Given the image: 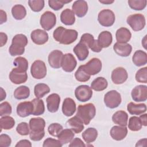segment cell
I'll return each mask as SVG.
<instances>
[{
	"instance_id": "5",
	"label": "cell",
	"mask_w": 147,
	"mask_h": 147,
	"mask_svg": "<svg viewBox=\"0 0 147 147\" xmlns=\"http://www.w3.org/2000/svg\"><path fill=\"white\" fill-rule=\"evenodd\" d=\"M47 67L45 63L40 60L34 61L30 67V73L33 78L41 79L47 75Z\"/></svg>"
},
{
	"instance_id": "3",
	"label": "cell",
	"mask_w": 147,
	"mask_h": 147,
	"mask_svg": "<svg viewBox=\"0 0 147 147\" xmlns=\"http://www.w3.org/2000/svg\"><path fill=\"white\" fill-rule=\"evenodd\" d=\"M96 114V108L93 103H88L85 105L78 106L76 115L83 122L87 125L90 123Z\"/></svg>"
},
{
	"instance_id": "42",
	"label": "cell",
	"mask_w": 147,
	"mask_h": 147,
	"mask_svg": "<svg viewBox=\"0 0 147 147\" xmlns=\"http://www.w3.org/2000/svg\"><path fill=\"white\" fill-rule=\"evenodd\" d=\"M142 125L139 117L136 116H133L129 118L128 127L131 131H138L142 128Z\"/></svg>"
},
{
	"instance_id": "16",
	"label": "cell",
	"mask_w": 147,
	"mask_h": 147,
	"mask_svg": "<svg viewBox=\"0 0 147 147\" xmlns=\"http://www.w3.org/2000/svg\"><path fill=\"white\" fill-rule=\"evenodd\" d=\"M9 79L13 83L20 84L26 82L28 75L26 72H22L14 68L9 74Z\"/></svg>"
},
{
	"instance_id": "49",
	"label": "cell",
	"mask_w": 147,
	"mask_h": 147,
	"mask_svg": "<svg viewBox=\"0 0 147 147\" xmlns=\"http://www.w3.org/2000/svg\"><path fill=\"white\" fill-rule=\"evenodd\" d=\"M12 108L7 102H3L0 104V116L3 117L11 114Z\"/></svg>"
},
{
	"instance_id": "2",
	"label": "cell",
	"mask_w": 147,
	"mask_h": 147,
	"mask_svg": "<svg viewBox=\"0 0 147 147\" xmlns=\"http://www.w3.org/2000/svg\"><path fill=\"white\" fill-rule=\"evenodd\" d=\"M27 37L23 34H17L12 38L9 52L11 56L21 55L25 52V47L28 44Z\"/></svg>"
},
{
	"instance_id": "55",
	"label": "cell",
	"mask_w": 147,
	"mask_h": 147,
	"mask_svg": "<svg viewBox=\"0 0 147 147\" xmlns=\"http://www.w3.org/2000/svg\"><path fill=\"white\" fill-rule=\"evenodd\" d=\"M90 49L92 50V51H93L94 52L98 53V52H100L102 51V48L100 46L99 44L98 43V40H95L92 45L90 48Z\"/></svg>"
},
{
	"instance_id": "9",
	"label": "cell",
	"mask_w": 147,
	"mask_h": 147,
	"mask_svg": "<svg viewBox=\"0 0 147 147\" xmlns=\"http://www.w3.org/2000/svg\"><path fill=\"white\" fill-rule=\"evenodd\" d=\"M75 95L79 101L85 102L91 98L92 91L91 88L87 85H80L75 89Z\"/></svg>"
},
{
	"instance_id": "61",
	"label": "cell",
	"mask_w": 147,
	"mask_h": 147,
	"mask_svg": "<svg viewBox=\"0 0 147 147\" xmlns=\"http://www.w3.org/2000/svg\"><path fill=\"white\" fill-rule=\"evenodd\" d=\"M99 2L101 3L105 4V5H110L113 3L114 1H110V0H101L99 1Z\"/></svg>"
},
{
	"instance_id": "60",
	"label": "cell",
	"mask_w": 147,
	"mask_h": 147,
	"mask_svg": "<svg viewBox=\"0 0 147 147\" xmlns=\"http://www.w3.org/2000/svg\"><path fill=\"white\" fill-rule=\"evenodd\" d=\"M146 138H144V139H141L136 144V146H144L143 145V143H146Z\"/></svg>"
},
{
	"instance_id": "46",
	"label": "cell",
	"mask_w": 147,
	"mask_h": 147,
	"mask_svg": "<svg viewBox=\"0 0 147 147\" xmlns=\"http://www.w3.org/2000/svg\"><path fill=\"white\" fill-rule=\"evenodd\" d=\"M63 129V126L58 123H51L48 127L49 134L53 137H57Z\"/></svg>"
},
{
	"instance_id": "29",
	"label": "cell",
	"mask_w": 147,
	"mask_h": 147,
	"mask_svg": "<svg viewBox=\"0 0 147 147\" xmlns=\"http://www.w3.org/2000/svg\"><path fill=\"white\" fill-rule=\"evenodd\" d=\"M127 110L131 115H141L146 111V106L145 103L136 104L133 102H130L127 106Z\"/></svg>"
},
{
	"instance_id": "39",
	"label": "cell",
	"mask_w": 147,
	"mask_h": 147,
	"mask_svg": "<svg viewBox=\"0 0 147 147\" xmlns=\"http://www.w3.org/2000/svg\"><path fill=\"white\" fill-rule=\"evenodd\" d=\"M15 125V121L14 118L10 116L6 115L2 117L0 119V126L1 130H9L12 129Z\"/></svg>"
},
{
	"instance_id": "11",
	"label": "cell",
	"mask_w": 147,
	"mask_h": 147,
	"mask_svg": "<svg viewBox=\"0 0 147 147\" xmlns=\"http://www.w3.org/2000/svg\"><path fill=\"white\" fill-rule=\"evenodd\" d=\"M128 74L126 70L121 67L115 68L111 72V78L113 82L115 84H121L126 81Z\"/></svg>"
},
{
	"instance_id": "26",
	"label": "cell",
	"mask_w": 147,
	"mask_h": 147,
	"mask_svg": "<svg viewBox=\"0 0 147 147\" xmlns=\"http://www.w3.org/2000/svg\"><path fill=\"white\" fill-rule=\"evenodd\" d=\"M112 120L115 124L121 126H126L128 121V114L123 110L116 111L112 116Z\"/></svg>"
},
{
	"instance_id": "17",
	"label": "cell",
	"mask_w": 147,
	"mask_h": 147,
	"mask_svg": "<svg viewBox=\"0 0 147 147\" xmlns=\"http://www.w3.org/2000/svg\"><path fill=\"white\" fill-rule=\"evenodd\" d=\"M17 114L21 117H26L32 114L33 105L32 102H22L17 106Z\"/></svg>"
},
{
	"instance_id": "22",
	"label": "cell",
	"mask_w": 147,
	"mask_h": 147,
	"mask_svg": "<svg viewBox=\"0 0 147 147\" xmlns=\"http://www.w3.org/2000/svg\"><path fill=\"white\" fill-rule=\"evenodd\" d=\"M111 138L116 141L123 140L127 134V129L126 126H114L110 131Z\"/></svg>"
},
{
	"instance_id": "25",
	"label": "cell",
	"mask_w": 147,
	"mask_h": 147,
	"mask_svg": "<svg viewBox=\"0 0 147 147\" xmlns=\"http://www.w3.org/2000/svg\"><path fill=\"white\" fill-rule=\"evenodd\" d=\"M73 51L77 56L78 60L80 61L86 60L89 54L88 47L80 41L75 46L73 49Z\"/></svg>"
},
{
	"instance_id": "6",
	"label": "cell",
	"mask_w": 147,
	"mask_h": 147,
	"mask_svg": "<svg viewBox=\"0 0 147 147\" xmlns=\"http://www.w3.org/2000/svg\"><path fill=\"white\" fill-rule=\"evenodd\" d=\"M121 101V94L116 90L108 91L104 96V103L110 109H115L118 107Z\"/></svg>"
},
{
	"instance_id": "37",
	"label": "cell",
	"mask_w": 147,
	"mask_h": 147,
	"mask_svg": "<svg viewBox=\"0 0 147 147\" xmlns=\"http://www.w3.org/2000/svg\"><path fill=\"white\" fill-rule=\"evenodd\" d=\"M49 92V86L45 83H38L34 88V94L37 98H41Z\"/></svg>"
},
{
	"instance_id": "18",
	"label": "cell",
	"mask_w": 147,
	"mask_h": 147,
	"mask_svg": "<svg viewBox=\"0 0 147 147\" xmlns=\"http://www.w3.org/2000/svg\"><path fill=\"white\" fill-rule=\"evenodd\" d=\"M72 9L78 17H84L88 11V4L86 1L78 0L74 2Z\"/></svg>"
},
{
	"instance_id": "44",
	"label": "cell",
	"mask_w": 147,
	"mask_h": 147,
	"mask_svg": "<svg viewBox=\"0 0 147 147\" xmlns=\"http://www.w3.org/2000/svg\"><path fill=\"white\" fill-rule=\"evenodd\" d=\"M28 5L31 10L34 12H39L42 10L45 5L44 0H30Z\"/></svg>"
},
{
	"instance_id": "34",
	"label": "cell",
	"mask_w": 147,
	"mask_h": 147,
	"mask_svg": "<svg viewBox=\"0 0 147 147\" xmlns=\"http://www.w3.org/2000/svg\"><path fill=\"white\" fill-rule=\"evenodd\" d=\"M74 132L72 130L69 129H63L57 136V138L62 144L64 145L70 142L74 139Z\"/></svg>"
},
{
	"instance_id": "14",
	"label": "cell",
	"mask_w": 147,
	"mask_h": 147,
	"mask_svg": "<svg viewBox=\"0 0 147 147\" xmlns=\"http://www.w3.org/2000/svg\"><path fill=\"white\" fill-rule=\"evenodd\" d=\"M63 52L60 50L52 51L48 55V60L49 65L55 69L61 67V62L63 57Z\"/></svg>"
},
{
	"instance_id": "30",
	"label": "cell",
	"mask_w": 147,
	"mask_h": 147,
	"mask_svg": "<svg viewBox=\"0 0 147 147\" xmlns=\"http://www.w3.org/2000/svg\"><path fill=\"white\" fill-rule=\"evenodd\" d=\"M98 41L100 46L103 48L109 47L112 43L113 36L112 34L107 30L102 32L98 36Z\"/></svg>"
},
{
	"instance_id": "7",
	"label": "cell",
	"mask_w": 147,
	"mask_h": 147,
	"mask_svg": "<svg viewBox=\"0 0 147 147\" xmlns=\"http://www.w3.org/2000/svg\"><path fill=\"white\" fill-rule=\"evenodd\" d=\"M98 20L102 26L110 27L114 24L115 20V16L112 10L110 9H103L99 13Z\"/></svg>"
},
{
	"instance_id": "31",
	"label": "cell",
	"mask_w": 147,
	"mask_h": 147,
	"mask_svg": "<svg viewBox=\"0 0 147 147\" xmlns=\"http://www.w3.org/2000/svg\"><path fill=\"white\" fill-rule=\"evenodd\" d=\"M132 61L134 64L137 67L144 65L147 63V54L142 50L136 51L133 57Z\"/></svg>"
},
{
	"instance_id": "57",
	"label": "cell",
	"mask_w": 147,
	"mask_h": 147,
	"mask_svg": "<svg viewBox=\"0 0 147 147\" xmlns=\"http://www.w3.org/2000/svg\"><path fill=\"white\" fill-rule=\"evenodd\" d=\"M7 21V14L3 10H0V24H2L3 23L6 22Z\"/></svg>"
},
{
	"instance_id": "43",
	"label": "cell",
	"mask_w": 147,
	"mask_h": 147,
	"mask_svg": "<svg viewBox=\"0 0 147 147\" xmlns=\"http://www.w3.org/2000/svg\"><path fill=\"white\" fill-rule=\"evenodd\" d=\"M128 4L130 7L135 10H142L146 6V0H129Z\"/></svg>"
},
{
	"instance_id": "24",
	"label": "cell",
	"mask_w": 147,
	"mask_h": 147,
	"mask_svg": "<svg viewBox=\"0 0 147 147\" xmlns=\"http://www.w3.org/2000/svg\"><path fill=\"white\" fill-rule=\"evenodd\" d=\"M83 124L76 115L71 118L66 122V126L75 133H79L84 129Z\"/></svg>"
},
{
	"instance_id": "23",
	"label": "cell",
	"mask_w": 147,
	"mask_h": 147,
	"mask_svg": "<svg viewBox=\"0 0 147 147\" xmlns=\"http://www.w3.org/2000/svg\"><path fill=\"white\" fill-rule=\"evenodd\" d=\"M76 109V103L72 98H66L64 99L62 105V112L64 115L72 116L75 113Z\"/></svg>"
},
{
	"instance_id": "59",
	"label": "cell",
	"mask_w": 147,
	"mask_h": 147,
	"mask_svg": "<svg viewBox=\"0 0 147 147\" xmlns=\"http://www.w3.org/2000/svg\"><path fill=\"white\" fill-rule=\"evenodd\" d=\"M1 92H0V97H1V101H2L3 100H4L6 98V94L5 91L1 87Z\"/></svg>"
},
{
	"instance_id": "40",
	"label": "cell",
	"mask_w": 147,
	"mask_h": 147,
	"mask_svg": "<svg viewBox=\"0 0 147 147\" xmlns=\"http://www.w3.org/2000/svg\"><path fill=\"white\" fill-rule=\"evenodd\" d=\"M91 75L86 72L83 65L79 66L75 73V78L78 82H86L90 79Z\"/></svg>"
},
{
	"instance_id": "38",
	"label": "cell",
	"mask_w": 147,
	"mask_h": 147,
	"mask_svg": "<svg viewBox=\"0 0 147 147\" xmlns=\"http://www.w3.org/2000/svg\"><path fill=\"white\" fill-rule=\"evenodd\" d=\"M31 102L33 105V111L32 115L36 116L42 115L45 111V106L43 100L36 98L33 99Z\"/></svg>"
},
{
	"instance_id": "33",
	"label": "cell",
	"mask_w": 147,
	"mask_h": 147,
	"mask_svg": "<svg viewBox=\"0 0 147 147\" xmlns=\"http://www.w3.org/2000/svg\"><path fill=\"white\" fill-rule=\"evenodd\" d=\"M108 86L107 80L103 77H98L91 84V88L96 91H101L105 90Z\"/></svg>"
},
{
	"instance_id": "58",
	"label": "cell",
	"mask_w": 147,
	"mask_h": 147,
	"mask_svg": "<svg viewBox=\"0 0 147 147\" xmlns=\"http://www.w3.org/2000/svg\"><path fill=\"white\" fill-rule=\"evenodd\" d=\"M139 118L141 120L142 125L144 126H147V114H144L140 115V117Z\"/></svg>"
},
{
	"instance_id": "21",
	"label": "cell",
	"mask_w": 147,
	"mask_h": 147,
	"mask_svg": "<svg viewBox=\"0 0 147 147\" xmlns=\"http://www.w3.org/2000/svg\"><path fill=\"white\" fill-rule=\"evenodd\" d=\"M114 52L122 57L129 56L132 51V47L128 43H120L117 42L113 46Z\"/></svg>"
},
{
	"instance_id": "32",
	"label": "cell",
	"mask_w": 147,
	"mask_h": 147,
	"mask_svg": "<svg viewBox=\"0 0 147 147\" xmlns=\"http://www.w3.org/2000/svg\"><path fill=\"white\" fill-rule=\"evenodd\" d=\"M98 134V131L94 127H88L83 132L82 136L86 143L90 144L96 140Z\"/></svg>"
},
{
	"instance_id": "28",
	"label": "cell",
	"mask_w": 147,
	"mask_h": 147,
	"mask_svg": "<svg viewBox=\"0 0 147 147\" xmlns=\"http://www.w3.org/2000/svg\"><path fill=\"white\" fill-rule=\"evenodd\" d=\"M61 22L66 25H72L75 22V17L74 11L69 9H65L60 14Z\"/></svg>"
},
{
	"instance_id": "20",
	"label": "cell",
	"mask_w": 147,
	"mask_h": 147,
	"mask_svg": "<svg viewBox=\"0 0 147 147\" xmlns=\"http://www.w3.org/2000/svg\"><path fill=\"white\" fill-rule=\"evenodd\" d=\"M29 125L31 132L41 133L45 131V121L42 118L37 117L31 118L29 120Z\"/></svg>"
},
{
	"instance_id": "4",
	"label": "cell",
	"mask_w": 147,
	"mask_h": 147,
	"mask_svg": "<svg viewBox=\"0 0 147 147\" xmlns=\"http://www.w3.org/2000/svg\"><path fill=\"white\" fill-rule=\"evenodd\" d=\"M126 22L131 28L136 32L142 30L146 25L144 16L139 13L130 15L127 18Z\"/></svg>"
},
{
	"instance_id": "35",
	"label": "cell",
	"mask_w": 147,
	"mask_h": 147,
	"mask_svg": "<svg viewBox=\"0 0 147 147\" xmlns=\"http://www.w3.org/2000/svg\"><path fill=\"white\" fill-rule=\"evenodd\" d=\"M11 14L14 19L21 20L26 16V10L22 5H15L11 9Z\"/></svg>"
},
{
	"instance_id": "48",
	"label": "cell",
	"mask_w": 147,
	"mask_h": 147,
	"mask_svg": "<svg viewBox=\"0 0 147 147\" xmlns=\"http://www.w3.org/2000/svg\"><path fill=\"white\" fill-rule=\"evenodd\" d=\"M29 125H28V123L22 122L18 124L16 127V131L17 132L21 135V136H27L29 134Z\"/></svg>"
},
{
	"instance_id": "41",
	"label": "cell",
	"mask_w": 147,
	"mask_h": 147,
	"mask_svg": "<svg viewBox=\"0 0 147 147\" xmlns=\"http://www.w3.org/2000/svg\"><path fill=\"white\" fill-rule=\"evenodd\" d=\"M13 64L16 67V69L22 72H26L28 68V61L24 57H16L13 61Z\"/></svg>"
},
{
	"instance_id": "51",
	"label": "cell",
	"mask_w": 147,
	"mask_h": 147,
	"mask_svg": "<svg viewBox=\"0 0 147 147\" xmlns=\"http://www.w3.org/2000/svg\"><path fill=\"white\" fill-rule=\"evenodd\" d=\"M63 146L62 143L59 140L53 139L52 138H47L43 142V147H61Z\"/></svg>"
},
{
	"instance_id": "56",
	"label": "cell",
	"mask_w": 147,
	"mask_h": 147,
	"mask_svg": "<svg viewBox=\"0 0 147 147\" xmlns=\"http://www.w3.org/2000/svg\"><path fill=\"white\" fill-rule=\"evenodd\" d=\"M0 40H1V47H3L5 45L7 41V36L6 34L3 32L0 33Z\"/></svg>"
},
{
	"instance_id": "36",
	"label": "cell",
	"mask_w": 147,
	"mask_h": 147,
	"mask_svg": "<svg viewBox=\"0 0 147 147\" xmlns=\"http://www.w3.org/2000/svg\"><path fill=\"white\" fill-rule=\"evenodd\" d=\"M30 95V89L26 86L17 87L14 92V96L16 99L21 100L28 98Z\"/></svg>"
},
{
	"instance_id": "50",
	"label": "cell",
	"mask_w": 147,
	"mask_h": 147,
	"mask_svg": "<svg viewBox=\"0 0 147 147\" xmlns=\"http://www.w3.org/2000/svg\"><path fill=\"white\" fill-rule=\"evenodd\" d=\"M94 36L90 33L83 34L80 38V42L84 44L88 48H90L94 42Z\"/></svg>"
},
{
	"instance_id": "52",
	"label": "cell",
	"mask_w": 147,
	"mask_h": 147,
	"mask_svg": "<svg viewBox=\"0 0 147 147\" xmlns=\"http://www.w3.org/2000/svg\"><path fill=\"white\" fill-rule=\"evenodd\" d=\"M11 140L10 137L6 134H2L0 136V146L8 147L10 146Z\"/></svg>"
},
{
	"instance_id": "8",
	"label": "cell",
	"mask_w": 147,
	"mask_h": 147,
	"mask_svg": "<svg viewBox=\"0 0 147 147\" xmlns=\"http://www.w3.org/2000/svg\"><path fill=\"white\" fill-rule=\"evenodd\" d=\"M40 23L41 27L45 30H49L52 29L56 25V15L53 12L47 11L41 15Z\"/></svg>"
},
{
	"instance_id": "45",
	"label": "cell",
	"mask_w": 147,
	"mask_h": 147,
	"mask_svg": "<svg viewBox=\"0 0 147 147\" xmlns=\"http://www.w3.org/2000/svg\"><path fill=\"white\" fill-rule=\"evenodd\" d=\"M136 80L139 83H147V67H145L144 68L138 69L136 74Z\"/></svg>"
},
{
	"instance_id": "53",
	"label": "cell",
	"mask_w": 147,
	"mask_h": 147,
	"mask_svg": "<svg viewBox=\"0 0 147 147\" xmlns=\"http://www.w3.org/2000/svg\"><path fill=\"white\" fill-rule=\"evenodd\" d=\"M69 147H75V146H86V145L83 142V141L79 138H75L73 139L69 144Z\"/></svg>"
},
{
	"instance_id": "47",
	"label": "cell",
	"mask_w": 147,
	"mask_h": 147,
	"mask_svg": "<svg viewBox=\"0 0 147 147\" xmlns=\"http://www.w3.org/2000/svg\"><path fill=\"white\" fill-rule=\"evenodd\" d=\"M72 1H65V0H49L48 1L49 6L53 10L57 11L63 8L64 5L69 2H71Z\"/></svg>"
},
{
	"instance_id": "19",
	"label": "cell",
	"mask_w": 147,
	"mask_h": 147,
	"mask_svg": "<svg viewBox=\"0 0 147 147\" xmlns=\"http://www.w3.org/2000/svg\"><path fill=\"white\" fill-rule=\"evenodd\" d=\"M48 110L51 113L56 112L59 107L60 103V97L56 93L49 95L46 99Z\"/></svg>"
},
{
	"instance_id": "15",
	"label": "cell",
	"mask_w": 147,
	"mask_h": 147,
	"mask_svg": "<svg viewBox=\"0 0 147 147\" xmlns=\"http://www.w3.org/2000/svg\"><path fill=\"white\" fill-rule=\"evenodd\" d=\"M30 38L34 44L37 45H43L48 41L49 36L46 31L37 29L31 32Z\"/></svg>"
},
{
	"instance_id": "10",
	"label": "cell",
	"mask_w": 147,
	"mask_h": 147,
	"mask_svg": "<svg viewBox=\"0 0 147 147\" xmlns=\"http://www.w3.org/2000/svg\"><path fill=\"white\" fill-rule=\"evenodd\" d=\"M86 72L90 75H95L98 74L102 69V64L100 60L98 58H92L83 65Z\"/></svg>"
},
{
	"instance_id": "1",
	"label": "cell",
	"mask_w": 147,
	"mask_h": 147,
	"mask_svg": "<svg viewBox=\"0 0 147 147\" xmlns=\"http://www.w3.org/2000/svg\"><path fill=\"white\" fill-rule=\"evenodd\" d=\"M78 33L76 30L68 29L63 26L57 27L53 32V38L61 44L69 45L75 41Z\"/></svg>"
},
{
	"instance_id": "54",
	"label": "cell",
	"mask_w": 147,
	"mask_h": 147,
	"mask_svg": "<svg viewBox=\"0 0 147 147\" xmlns=\"http://www.w3.org/2000/svg\"><path fill=\"white\" fill-rule=\"evenodd\" d=\"M16 147H30L32 146L31 142L28 140H22L17 143L15 145Z\"/></svg>"
},
{
	"instance_id": "13",
	"label": "cell",
	"mask_w": 147,
	"mask_h": 147,
	"mask_svg": "<svg viewBox=\"0 0 147 147\" xmlns=\"http://www.w3.org/2000/svg\"><path fill=\"white\" fill-rule=\"evenodd\" d=\"M77 61L74 56L70 53L64 54L61 62V67L65 72H71L76 68Z\"/></svg>"
},
{
	"instance_id": "27",
	"label": "cell",
	"mask_w": 147,
	"mask_h": 147,
	"mask_svg": "<svg viewBox=\"0 0 147 147\" xmlns=\"http://www.w3.org/2000/svg\"><path fill=\"white\" fill-rule=\"evenodd\" d=\"M115 37L118 42L127 43L130 41L131 37V34L128 29L121 27L117 30Z\"/></svg>"
},
{
	"instance_id": "12",
	"label": "cell",
	"mask_w": 147,
	"mask_h": 147,
	"mask_svg": "<svg viewBox=\"0 0 147 147\" xmlns=\"http://www.w3.org/2000/svg\"><path fill=\"white\" fill-rule=\"evenodd\" d=\"M131 95L133 100L137 102H144L147 99V86L138 85L133 88Z\"/></svg>"
}]
</instances>
